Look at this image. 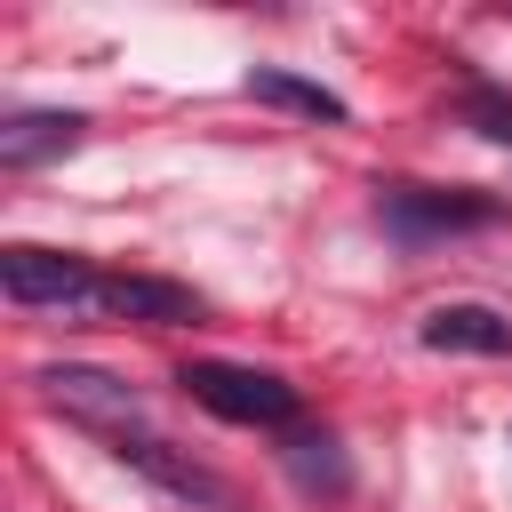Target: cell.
Here are the masks:
<instances>
[{
	"label": "cell",
	"instance_id": "cell-6",
	"mask_svg": "<svg viewBox=\"0 0 512 512\" xmlns=\"http://www.w3.org/2000/svg\"><path fill=\"white\" fill-rule=\"evenodd\" d=\"M104 320H144V328H184L200 320V296L152 272H104Z\"/></svg>",
	"mask_w": 512,
	"mask_h": 512
},
{
	"label": "cell",
	"instance_id": "cell-3",
	"mask_svg": "<svg viewBox=\"0 0 512 512\" xmlns=\"http://www.w3.org/2000/svg\"><path fill=\"white\" fill-rule=\"evenodd\" d=\"M32 384H40V400H56L64 416L104 424V432H128V424L144 416L136 384H120V376H104V368H80V360H48V368H32Z\"/></svg>",
	"mask_w": 512,
	"mask_h": 512
},
{
	"label": "cell",
	"instance_id": "cell-11",
	"mask_svg": "<svg viewBox=\"0 0 512 512\" xmlns=\"http://www.w3.org/2000/svg\"><path fill=\"white\" fill-rule=\"evenodd\" d=\"M464 120H472L488 144H512V96H504V88H464Z\"/></svg>",
	"mask_w": 512,
	"mask_h": 512
},
{
	"label": "cell",
	"instance_id": "cell-10",
	"mask_svg": "<svg viewBox=\"0 0 512 512\" xmlns=\"http://www.w3.org/2000/svg\"><path fill=\"white\" fill-rule=\"evenodd\" d=\"M280 456H288V472H296L304 488H328V496L344 488V456H336V440H328V432H288V448H280Z\"/></svg>",
	"mask_w": 512,
	"mask_h": 512
},
{
	"label": "cell",
	"instance_id": "cell-5",
	"mask_svg": "<svg viewBox=\"0 0 512 512\" xmlns=\"http://www.w3.org/2000/svg\"><path fill=\"white\" fill-rule=\"evenodd\" d=\"M112 456H120V464H136L152 488H168V496H184V504H208V512H224V504H232V488H224L216 472H200L192 456H176L168 440H144V432H112Z\"/></svg>",
	"mask_w": 512,
	"mask_h": 512
},
{
	"label": "cell",
	"instance_id": "cell-7",
	"mask_svg": "<svg viewBox=\"0 0 512 512\" xmlns=\"http://www.w3.org/2000/svg\"><path fill=\"white\" fill-rule=\"evenodd\" d=\"M416 336L432 352H480V360H504L512 352V320L488 312V304H440V312H424Z\"/></svg>",
	"mask_w": 512,
	"mask_h": 512
},
{
	"label": "cell",
	"instance_id": "cell-4",
	"mask_svg": "<svg viewBox=\"0 0 512 512\" xmlns=\"http://www.w3.org/2000/svg\"><path fill=\"white\" fill-rule=\"evenodd\" d=\"M376 208H384V224L408 232V240L472 232V224H496V216H504V200H488V192H432V184H384Z\"/></svg>",
	"mask_w": 512,
	"mask_h": 512
},
{
	"label": "cell",
	"instance_id": "cell-9",
	"mask_svg": "<svg viewBox=\"0 0 512 512\" xmlns=\"http://www.w3.org/2000/svg\"><path fill=\"white\" fill-rule=\"evenodd\" d=\"M248 96H256V104H280V112H304V120H344V96H328L320 80L272 72V64H256V72H248Z\"/></svg>",
	"mask_w": 512,
	"mask_h": 512
},
{
	"label": "cell",
	"instance_id": "cell-8",
	"mask_svg": "<svg viewBox=\"0 0 512 512\" xmlns=\"http://www.w3.org/2000/svg\"><path fill=\"white\" fill-rule=\"evenodd\" d=\"M80 128H88L80 112H8L0 120V168H40V160L72 152Z\"/></svg>",
	"mask_w": 512,
	"mask_h": 512
},
{
	"label": "cell",
	"instance_id": "cell-2",
	"mask_svg": "<svg viewBox=\"0 0 512 512\" xmlns=\"http://www.w3.org/2000/svg\"><path fill=\"white\" fill-rule=\"evenodd\" d=\"M208 416L224 424H296V384L272 376V368H232V360H192L176 376Z\"/></svg>",
	"mask_w": 512,
	"mask_h": 512
},
{
	"label": "cell",
	"instance_id": "cell-1",
	"mask_svg": "<svg viewBox=\"0 0 512 512\" xmlns=\"http://www.w3.org/2000/svg\"><path fill=\"white\" fill-rule=\"evenodd\" d=\"M0 288L32 312H64V320H104V272L88 256H64V248H32V240H8L0 248Z\"/></svg>",
	"mask_w": 512,
	"mask_h": 512
}]
</instances>
